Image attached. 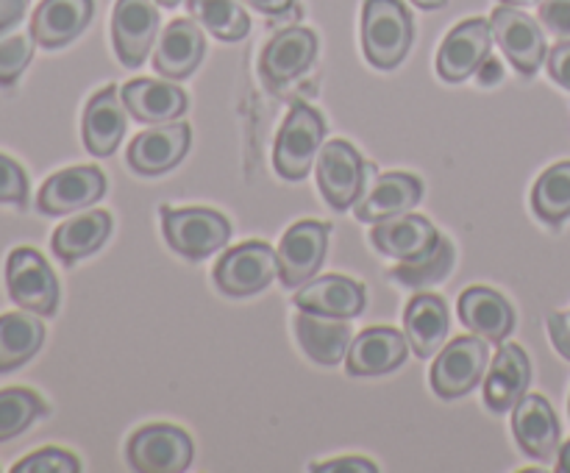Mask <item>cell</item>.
Returning <instances> with one entry per match:
<instances>
[{"label": "cell", "mask_w": 570, "mask_h": 473, "mask_svg": "<svg viewBox=\"0 0 570 473\" xmlns=\"http://www.w3.org/2000/svg\"><path fill=\"white\" fill-rule=\"evenodd\" d=\"M412 37V14L401 0H365L362 50L376 70H395L410 53Z\"/></svg>", "instance_id": "obj_1"}, {"label": "cell", "mask_w": 570, "mask_h": 473, "mask_svg": "<svg viewBox=\"0 0 570 473\" xmlns=\"http://www.w3.org/2000/svg\"><path fill=\"white\" fill-rule=\"evenodd\" d=\"M323 137H326V122L321 111L306 104H293L273 148V167L278 176L287 181H301L309 176L315 156L323 148Z\"/></svg>", "instance_id": "obj_2"}, {"label": "cell", "mask_w": 570, "mask_h": 473, "mask_svg": "<svg viewBox=\"0 0 570 473\" xmlns=\"http://www.w3.org/2000/svg\"><path fill=\"white\" fill-rule=\"evenodd\" d=\"M167 245L184 259L200 262L232 239V223L215 209H161Z\"/></svg>", "instance_id": "obj_3"}, {"label": "cell", "mask_w": 570, "mask_h": 473, "mask_svg": "<svg viewBox=\"0 0 570 473\" xmlns=\"http://www.w3.org/2000/svg\"><path fill=\"white\" fill-rule=\"evenodd\" d=\"M6 287L11 300L31 315L50 317L59 309V282L39 250L14 248L6 262Z\"/></svg>", "instance_id": "obj_4"}, {"label": "cell", "mask_w": 570, "mask_h": 473, "mask_svg": "<svg viewBox=\"0 0 570 473\" xmlns=\"http://www.w3.org/2000/svg\"><path fill=\"white\" fill-rule=\"evenodd\" d=\"M128 465L139 473H181L193 465L195 445L184 428L173 423H154L128 440Z\"/></svg>", "instance_id": "obj_5"}, {"label": "cell", "mask_w": 570, "mask_h": 473, "mask_svg": "<svg viewBox=\"0 0 570 473\" xmlns=\"http://www.w3.org/2000/svg\"><path fill=\"white\" fill-rule=\"evenodd\" d=\"M276 273V250L262 239H250L220 256V262L215 265V284L220 293L232 295V298H248V295L271 287Z\"/></svg>", "instance_id": "obj_6"}, {"label": "cell", "mask_w": 570, "mask_h": 473, "mask_svg": "<svg viewBox=\"0 0 570 473\" xmlns=\"http://www.w3.org/2000/svg\"><path fill=\"white\" fill-rule=\"evenodd\" d=\"M371 165L360 156V150L345 139H332L321 148L317 159V187L334 211H345L365 193V178Z\"/></svg>", "instance_id": "obj_7"}, {"label": "cell", "mask_w": 570, "mask_h": 473, "mask_svg": "<svg viewBox=\"0 0 570 473\" xmlns=\"http://www.w3.org/2000/svg\"><path fill=\"white\" fill-rule=\"evenodd\" d=\"M488 373V339L456 337L440 348L432 365V387L440 398H462Z\"/></svg>", "instance_id": "obj_8"}, {"label": "cell", "mask_w": 570, "mask_h": 473, "mask_svg": "<svg viewBox=\"0 0 570 473\" xmlns=\"http://www.w3.org/2000/svg\"><path fill=\"white\" fill-rule=\"evenodd\" d=\"M332 226L317 220H301L287 228L278 243V276L287 289L304 287L309 278L317 276L328 250Z\"/></svg>", "instance_id": "obj_9"}, {"label": "cell", "mask_w": 570, "mask_h": 473, "mask_svg": "<svg viewBox=\"0 0 570 473\" xmlns=\"http://www.w3.org/2000/svg\"><path fill=\"white\" fill-rule=\"evenodd\" d=\"M493 26L482 17L460 22L438 50V72L443 81L462 83L482 70L493 50Z\"/></svg>", "instance_id": "obj_10"}, {"label": "cell", "mask_w": 570, "mask_h": 473, "mask_svg": "<svg viewBox=\"0 0 570 473\" xmlns=\"http://www.w3.org/2000/svg\"><path fill=\"white\" fill-rule=\"evenodd\" d=\"M490 26L510 65L521 76L532 78L546 61V37L540 22L518 11V6H499L490 17Z\"/></svg>", "instance_id": "obj_11"}, {"label": "cell", "mask_w": 570, "mask_h": 473, "mask_svg": "<svg viewBox=\"0 0 570 473\" xmlns=\"http://www.w3.org/2000/svg\"><path fill=\"white\" fill-rule=\"evenodd\" d=\"M156 0H117L111 14V42L115 53L128 70H137L150 56L154 39L159 37V11Z\"/></svg>", "instance_id": "obj_12"}, {"label": "cell", "mask_w": 570, "mask_h": 473, "mask_svg": "<svg viewBox=\"0 0 570 473\" xmlns=\"http://www.w3.org/2000/svg\"><path fill=\"white\" fill-rule=\"evenodd\" d=\"M106 195V176L98 167H67L53 173L37 195V209L42 215H72L78 209L98 204Z\"/></svg>", "instance_id": "obj_13"}, {"label": "cell", "mask_w": 570, "mask_h": 473, "mask_svg": "<svg viewBox=\"0 0 570 473\" xmlns=\"http://www.w3.org/2000/svg\"><path fill=\"white\" fill-rule=\"evenodd\" d=\"M529 382H532V365H529L527 351L515 343L501 345L484 373V406L493 415H507L529 393Z\"/></svg>", "instance_id": "obj_14"}, {"label": "cell", "mask_w": 570, "mask_h": 473, "mask_svg": "<svg viewBox=\"0 0 570 473\" xmlns=\"http://www.w3.org/2000/svg\"><path fill=\"white\" fill-rule=\"evenodd\" d=\"M189 139H193V131H189L187 122H159V126L148 128L131 139L128 165L139 176H161L187 156Z\"/></svg>", "instance_id": "obj_15"}, {"label": "cell", "mask_w": 570, "mask_h": 473, "mask_svg": "<svg viewBox=\"0 0 570 473\" xmlns=\"http://www.w3.org/2000/svg\"><path fill=\"white\" fill-rule=\"evenodd\" d=\"M317 59V37L309 28H287L278 31L271 42L265 45L259 59V72L271 87H284L304 76Z\"/></svg>", "instance_id": "obj_16"}, {"label": "cell", "mask_w": 570, "mask_h": 473, "mask_svg": "<svg viewBox=\"0 0 570 473\" xmlns=\"http://www.w3.org/2000/svg\"><path fill=\"white\" fill-rule=\"evenodd\" d=\"M423 200V181L412 173H379L371 187L354 204L356 220L382 223L387 217L406 215Z\"/></svg>", "instance_id": "obj_17"}, {"label": "cell", "mask_w": 570, "mask_h": 473, "mask_svg": "<svg viewBox=\"0 0 570 473\" xmlns=\"http://www.w3.org/2000/svg\"><path fill=\"white\" fill-rule=\"evenodd\" d=\"M512 434L529 460L549 462L560 451V421L554 406L543 395H523L521 404L512 410Z\"/></svg>", "instance_id": "obj_18"}, {"label": "cell", "mask_w": 570, "mask_h": 473, "mask_svg": "<svg viewBox=\"0 0 570 473\" xmlns=\"http://www.w3.org/2000/svg\"><path fill=\"white\" fill-rule=\"evenodd\" d=\"M410 354V339L390 326H373L356 334L354 343L348 345V365L351 376H384L401 367Z\"/></svg>", "instance_id": "obj_19"}, {"label": "cell", "mask_w": 570, "mask_h": 473, "mask_svg": "<svg viewBox=\"0 0 570 473\" xmlns=\"http://www.w3.org/2000/svg\"><path fill=\"white\" fill-rule=\"evenodd\" d=\"M295 306L309 315L351 321L365 309V287L348 276L309 278L295 293Z\"/></svg>", "instance_id": "obj_20"}, {"label": "cell", "mask_w": 570, "mask_h": 473, "mask_svg": "<svg viewBox=\"0 0 570 473\" xmlns=\"http://www.w3.org/2000/svg\"><path fill=\"white\" fill-rule=\"evenodd\" d=\"M206 53L204 31L195 20H173L154 50V70L170 81H184L200 67Z\"/></svg>", "instance_id": "obj_21"}, {"label": "cell", "mask_w": 570, "mask_h": 473, "mask_svg": "<svg viewBox=\"0 0 570 473\" xmlns=\"http://www.w3.org/2000/svg\"><path fill=\"white\" fill-rule=\"evenodd\" d=\"M83 145L92 156H111L126 137V104L117 87H106L89 98L83 109Z\"/></svg>", "instance_id": "obj_22"}, {"label": "cell", "mask_w": 570, "mask_h": 473, "mask_svg": "<svg viewBox=\"0 0 570 473\" xmlns=\"http://www.w3.org/2000/svg\"><path fill=\"white\" fill-rule=\"evenodd\" d=\"M373 248L382 250L390 259H417V256L429 254L434 245L440 243V234L432 220L423 215H395L382 223H373L371 231Z\"/></svg>", "instance_id": "obj_23"}, {"label": "cell", "mask_w": 570, "mask_h": 473, "mask_svg": "<svg viewBox=\"0 0 570 473\" xmlns=\"http://www.w3.org/2000/svg\"><path fill=\"white\" fill-rule=\"evenodd\" d=\"M460 321L488 343H504L515 328V309L501 293L490 287H468L460 295Z\"/></svg>", "instance_id": "obj_24"}, {"label": "cell", "mask_w": 570, "mask_h": 473, "mask_svg": "<svg viewBox=\"0 0 570 473\" xmlns=\"http://www.w3.org/2000/svg\"><path fill=\"white\" fill-rule=\"evenodd\" d=\"M92 0H42L31 17V37L42 48H65L92 20Z\"/></svg>", "instance_id": "obj_25"}, {"label": "cell", "mask_w": 570, "mask_h": 473, "mask_svg": "<svg viewBox=\"0 0 570 473\" xmlns=\"http://www.w3.org/2000/svg\"><path fill=\"white\" fill-rule=\"evenodd\" d=\"M126 111L139 122L159 126V122H173L187 111V92L170 81H150V78H137L120 89Z\"/></svg>", "instance_id": "obj_26"}, {"label": "cell", "mask_w": 570, "mask_h": 473, "mask_svg": "<svg viewBox=\"0 0 570 473\" xmlns=\"http://www.w3.org/2000/svg\"><path fill=\"white\" fill-rule=\"evenodd\" d=\"M404 332L410 339V348L421 359L438 354L449 337V306L440 295L421 293L406 304Z\"/></svg>", "instance_id": "obj_27"}, {"label": "cell", "mask_w": 570, "mask_h": 473, "mask_svg": "<svg viewBox=\"0 0 570 473\" xmlns=\"http://www.w3.org/2000/svg\"><path fill=\"white\" fill-rule=\"evenodd\" d=\"M111 234V215L104 209L87 211V215H76L70 220L61 223L53 231L50 248L61 262L72 265V262L83 259V256L95 254L104 248V243Z\"/></svg>", "instance_id": "obj_28"}, {"label": "cell", "mask_w": 570, "mask_h": 473, "mask_svg": "<svg viewBox=\"0 0 570 473\" xmlns=\"http://www.w3.org/2000/svg\"><path fill=\"white\" fill-rule=\"evenodd\" d=\"M295 334H298V343L304 348V354L309 359H315L317 365L334 367L348 356L351 332L337 317H321L309 315V312H301L295 317Z\"/></svg>", "instance_id": "obj_29"}, {"label": "cell", "mask_w": 570, "mask_h": 473, "mask_svg": "<svg viewBox=\"0 0 570 473\" xmlns=\"http://www.w3.org/2000/svg\"><path fill=\"white\" fill-rule=\"evenodd\" d=\"M45 343V326L26 312L0 315V373H11L37 356Z\"/></svg>", "instance_id": "obj_30"}, {"label": "cell", "mask_w": 570, "mask_h": 473, "mask_svg": "<svg viewBox=\"0 0 570 473\" xmlns=\"http://www.w3.org/2000/svg\"><path fill=\"white\" fill-rule=\"evenodd\" d=\"M187 9L212 37L223 42H239L248 37L250 17L237 0H187Z\"/></svg>", "instance_id": "obj_31"}, {"label": "cell", "mask_w": 570, "mask_h": 473, "mask_svg": "<svg viewBox=\"0 0 570 473\" xmlns=\"http://www.w3.org/2000/svg\"><path fill=\"white\" fill-rule=\"evenodd\" d=\"M532 209L543 223L568 220L570 217V161H560L543 170L532 189Z\"/></svg>", "instance_id": "obj_32"}, {"label": "cell", "mask_w": 570, "mask_h": 473, "mask_svg": "<svg viewBox=\"0 0 570 473\" xmlns=\"http://www.w3.org/2000/svg\"><path fill=\"white\" fill-rule=\"evenodd\" d=\"M48 412L37 393L26 387L0 390V443L14 440Z\"/></svg>", "instance_id": "obj_33"}, {"label": "cell", "mask_w": 570, "mask_h": 473, "mask_svg": "<svg viewBox=\"0 0 570 473\" xmlns=\"http://www.w3.org/2000/svg\"><path fill=\"white\" fill-rule=\"evenodd\" d=\"M451 267H454V245L445 237H440V243L429 254L417 256V259L399 262L393 278H399L406 287H429V284L443 282L451 273Z\"/></svg>", "instance_id": "obj_34"}, {"label": "cell", "mask_w": 570, "mask_h": 473, "mask_svg": "<svg viewBox=\"0 0 570 473\" xmlns=\"http://www.w3.org/2000/svg\"><path fill=\"white\" fill-rule=\"evenodd\" d=\"M31 33H0V87H11L33 59Z\"/></svg>", "instance_id": "obj_35"}, {"label": "cell", "mask_w": 570, "mask_h": 473, "mask_svg": "<svg viewBox=\"0 0 570 473\" xmlns=\"http://www.w3.org/2000/svg\"><path fill=\"white\" fill-rule=\"evenodd\" d=\"M81 462L65 449H39L14 465V473H78Z\"/></svg>", "instance_id": "obj_36"}, {"label": "cell", "mask_w": 570, "mask_h": 473, "mask_svg": "<svg viewBox=\"0 0 570 473\" xmlns=\"http://www.w3.org/2000/svg\"><path fill=\"white\" fill-rule=\"evenodd\" d=\"M28 178L14 159L0 154V204H26Z\"/></svg>", "instance_id": "obj_37"}, {"label": "cell", "mask_w": 570, "mask_h": 473, "mask_svg": "<svg viewBox=\"0 0 570 473\" xmlns=\"http://www.w3.org/2000/svg\"><path fill=\"white\" fill-rule=\"evenodd\" d=\"M540 22L557 37H570V0H543Z\"/></svg>", "instance_id": "obj_38"}, {"label": "cell", "mask_w": 570, "mask_h": 473, "mask_svg": "<svg viewBox=\"0 0 570 473\" xmlns=\"http://www.w3.org/2000/svg\"><path fill=\"white\" fill-rule=\"evenodd\" d=\"M546 61H549V76L554 78L562 89H568L570 92V39L568 42L557 45Z\"/></svg>", "instance_id": "obj_39"}, {"label": "cell", "mask_w": 570, "mask_h": 473, "mask_svg": "<svg viewBox=\"0 0 570 473\" xmlns=\"http://www.w3.org/2000/svg\"><path fill=\"white\" fill-rule=\"evenodd\" d=\"M315 473H376L379 467L373 465L365 456H343V460L321 462V465L312 467Z\"/></svg>", "instance_id": "obj_40"}, {"label": "cell", "mask_w": 570, "mask_h": 473, "mask_svg": "<svg viewBox=\"0 0 570 473\" xmlns=\"http://www.w3.org/2000/svg\"><path fill=\"white\" fill-rule=\"evenodd\" d=\"M549 334L554 348L570 362V312H557L549 317Z\"/></svg>", "instance_id": "obj_41"}, {"label": "cell", "mask_w": 570, "mask_h": 473, "mask_svg": "<svg viewBox=\"0 0 570 473\" xmlns=\"http://www.w3.org/2000/svg\"><path fill=\"white\" fill-rule=\"evenodd\" d=\"M28 9V0H0V33L9 31L11 26L22 20Z\"/></svg>", "instance_id": "obj_42"}, {"label": "cell", "mask_w": 570, "mask_h": 473, "mask_svg": "<svg viewBox=\"0 0 570 473\" xmlns=\"http://www.w3.org/2000/svg\"><path fill=\"white\" fill-rule=\"evenodd\" d=\"M248 3L250 9L262 11V14H271V17H282L287 11L295 9V0H243Z\"/></svg>", "instance_id": "obj_43"}, {"label": "cell", "mask_w": 570, "mask_h": 473, "mask_svg": "<svg viewBox=\"0 0 570 473\" xmlns=\"http://www.w3.org/2000/svg\"><path fill=\"white\" fill-rule=\"evenodd\" d=\"M479 78H482V83L488 87V83H495L501 81V65L495 59H488L482 65V70H479Z\"/></svg>", "instance_id": "obj_44"}, {"label": "cell", "mask_w": 570, "mask_h": 473, "mask_svg": "<svg viewBox=\"0 0 570 473\" xmlns=\"http://www.w3.org/2000/svg\"><path fill=\"white\" fill-rule=\"evenodd\" d=\"M557 471L570 473V440L560 449V462H557Z\"/></svg>", "instance_id": "obj_45"}, {"label": "cell", "mask_w": 570, "mask_h": 473, "mask_svg": "<svg viewBox=\"0 0 570 473\" xmlns=\"http://www.w3.org/2000/svg\"><path fill=\"white\" fill-rule=\"evenodd\" d=\"M412 3H415L417 9H423V11H434V9H443L449 0H412Z\"/></svg>", "instance_id": "obj_46"}, {"label": "cell", "mask_w": 570, "mask_h": 473, "mask_svg": "<svg viewBox=\"0 0 570 473\" xmlns=\"http://www.w3.org/2000/svg\"><path fill=\"white\" fill-rule=\"evenodd\" d=\"M504 6H532V3H540V0H501Z\"/></svg>", "instance_id": "obj_47"}, {"label": "cell", "mask_w": 570, "mask_h": 473, "mask_svg": "<svg viewBox=\"0 0 570 473\" xmlns=\"http://www.w3.org/2000/svg\"><path fill=\"white\" fill-rule=\"evenodd\" d=\"M156 3H159V6H165V9H176V6L181 3V0H156Z\"/></svg>", "instance_id": "obj_48"}, {"label": "cell", "mask_w": 570, "mask_h": 473, "mask_svg": "<svg viewBox=\"0 0 570 473\" xmlns=\"http://www.w3.org/2000/svg\"><path fill=\"white\" fill-rule=\"evenodd\" d=\"M568 410H570V404H568Z\"/></svg>", "instance_id": "obj_49"}]
</instances>
